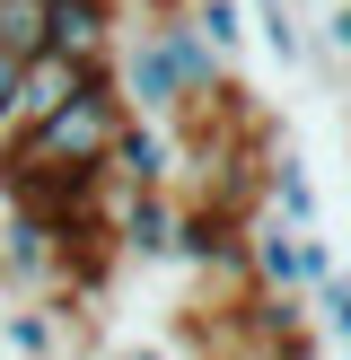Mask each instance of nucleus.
<instances>
[{
	"label": "nucleus",
	"instance_id": "nucleus-1",
	"mask_svg": "<svg viewBox=\"0 0 351 360\" xmlns=\"http://www.w3.org/2000/svg\"><path fill=\"white\" fill-rule=\"evenodd\" d=\"M123 115H132V105L114 97V70H105V79H88V88H79V97H70V105H62V115H53V123H44V132H35L18 158H0V167H27V176H44V185H70V176H105Z\"/></svg>",
	"mask_w": 351,
	"mask_h": 360
},
{
	"label": "nucleus",
	"instance_id": "nucleus-2",
	"mask_svg": "<svg viewBox=\"0 0 351 360\" xmlns=\"http://www.w3.org/2000/svg\"><path fill=\"white\" fill-rule=\"evenodd\" d=\"M114 0H53L44 9V53L53 62H70L79 79H105L114 70Z\"/></svg>",
	"mask_w": 351,
	"mask_h": 360
},
{
	"label": "nucleus",
	"instance_id": "nucleus-3",
	"mask_svg": "<svg viewBox=\"0 0 351 360\" xmlns=\"http://www.w3.org/2000/svg\"><path fill=\"white\" fill-rule=\"evenodd\" d=\"M114 97L140 105V123H167L185 105V88H176V70H167V53H158L150 27H140V44H114Z\"/></svg>",
	"mask_w": 351,
	"mask_h": 360
},
{
	"label": "nucleus",
	"instance_id": "nucleus-4",
	"mask_svg": "<svg viewBox=\"0 0 351 360\" xmlns=\"http://www.w3.org/2000/svg\"><path fill=\"white\" fill-rule=\"evenodd\" d=\"M246 273L263 281V299H290V290H307V229H290V220H263V229H246Z\"/></svg>",
	"mask_w": 351,
	"mask_h": 360
},
{
	"label": "nucleus",
	"instance_id": "nucleus-5",
	"mask_svg": "<svg viewBox=\"0 0 351 360\" xmlns=\"http://www.w3.org/2000/svg\"><path fill=\"white\" fill-rule=\"evenodd\" d=\"M167 176H176L167 132H158V123H140V115H123L114 158H105V185H123V193H167Z\"/></svg>",
	"mask_w": 351,
	"mask_h": 360
},
{
	"label": "nucleus",
	"instance_id": "nucleus-6",
	"mask_svg": "<svg viewBox=\"0 0 351 360\" xmlns=\"http://www.w3.org/2000/svg\"><path fill=\"white\" fill-rule=\"evenodd\" d=\"M105 238H114L123 255H140V264L176 255V202H167V193H123L114 185V220H105Z\"/></svg>",
	"mask_w": 351,
	"mask_h": 360
},
{
	"label": "nucleus",
	"instance_id": "nucleus-7",
	"mask_svg": "<svg viewBox=\"0 0 351 360\" xmlns=\"http://www.w3.org/2000/svg\"><path fill=\"white\" fill-rule=\"evenodd\" d=\"M150 35H158V53H167V70H176V88H185V97H211V88H220V53L185 27V9H167Z\"/></svg>",
	"mask_w": 351,
	"mask_h": 360
},
{
	"label": "nucleus",
	"instance_id": "nucleus-8",
	"mask_svg": "<svg viewBox=\"0 0 351 360\" xmlns=\"http://www.w3.org/2000/svg\"><path fill=\"white\" fill-rule=\"evenodd\" d=\"M53 238H62L53 220H35V211H18V220L0 229V264H9V281H44L53 264H62V246H53Z\"/></svg>",
	"mask_w": 351,
	"mask_h": 360
},
{
	"label": "nucleus",
	"instance_id": "nucleus-9",
	"mask_svg": "<svg viewBox=\"0 0 351 360\" xmlns=\"http://www.w3.org/2000/svg\"><path fill=\"white\" fill-rule=\"evenodd\" d=\"M176 255L185 264H237V229L211 211H176Z\"/></svg>",
	"mask_w": 351,
	"mask_h": 360
},
{
	"label": "nucleus",
	"instance_id": "nucleus-10",
	"mask_svg": "<svg viewBox=\"0 0 351 360\" xmlns=\"http://www.w3.org/2000/svg\"><path fill=\"white\" fill-rule=\"evenodd\" d=\"M0 343H9L18 360H62V316H44V308H9V316H0Z\"/></svg>",
	"mask_w": 351,
	"mask_h": 360
},
{
	"label": "nucleus",
	"instance_id": "nucleus-11",
	"mask_svg": "<svg viewBox=\"0 0 351 360\" xmlns=\"http://www.w3.org/2000/svg\"><path fill=\"white\" fill-rule=\"evenodd\" d=\"M246 27L263 35V53H272L281 70H298V62H307V35H298V18H290V0H263V9H246Z\"/></svg>",
	"mask_w": 351,
	"mask_h": 360
},
{
	"label": "nucleus",
	"instance_id": "nucleus-12",
	"mask_svg": "<svg viewBox=\"0 0 351 360\" xmlns=\"http://www.w3.org/2000/svg\"><path fill=\"white\" fill-rule=\"evenodd\" d=\"M185 27L202 35V44L220 53V62H228V53L246 44V0H193V9H185Z\"/></svg>",
	"mask_w": 351,
	"mask_h": 360
},
{
	"label": "nucleus",
	"instance_id": "nucleus-13",
	"mask_svg": "<svg viewBox=\"0 0 351 360\" xmlns=\"http://www.w3.org/2000/svg\"><path fill=\"white\" fill-rule=\"evenodd\" d=\"M272 202H281L290 229H316V185H307V158H298V150L272 158Z\"/></svg>",
	"mask_w": 351,
	"mask_h": 360
},
{
	"label": "nucleus",
	"instance_id": "nucleus-14",
	"mask_svg": "<svg viewBox=\"0 0 351 360\" xmlns=\"http://www.w3.org/2000/svg\"><path fill=\"white\" fill-rule=\"evenodd\" d=\"M0 53L9 62H35L44 53V0H0Z\"/></svg>",
	"mask_w": 351,
	"mask_h": 360
},
{
	"label": "nucleus",
	"instance_id": "nucleus-15",
	"mask_svg": "<svg viewBox=\"0 0 351 360\" xmlns=\"http://www.w3.org/2000/svg\"><path fill=\"white\" fill-rule=\"evenodd\" d=\"M316 308H325V334L351 352V273H333V281H316Z\"/></svg>",
	"mask_w": 351,
	"mask_h": 360
},
{
	"label": "nucleus",
	"instance_id": "nucleus-16",
	"mask_svg": "<svg viewBox=\"0 0 351 360\" xmlns=\"http://www.w3.org/2000/svg\"><path fill=\"white\" fill-rule=\"evenodd\" d=\"M325 44H333V53H351V0H343V9L325 18Z\"/></svg>",
	"mask_w": 351,
	"mask_h": 360
},
{
	"label": "nucleus",
	"instance_id": "nucleus-17",
	"mask_svg": "<svg viewBox=\"0 0 351 360\" xmlns=\"http://www.w3.org/2000/svg\"><path fill=\"white\" fill-rule=\"evenodd\" d=\"M114 360H167V352H158V343H123Z\"/></svg>",
	"mask_w": 351,
	"mask_h": 360
},
{
	"label": "nucleus",
	"instance_id": "nucleus-18",
	"mask_svg": "<svg viewBox=\"0 0 351 360\" xmlns=\"http://www.w3.org/2000/svg\"><path fill=\"white\" fill-rule=\"evenodd\" d=\"M9 88H18V62H9V53H0V105H9Z\"/></svg>",
	"mask_w": 351,
	"mask_h": 360
},
{
	"label": "nucleus",
	"instance_id": "nucleus-19",
	"mask_svg": "<svg viewBox=\"0 0 351 360\" xmlns=\"http://www.w3.org/2000/svg\"><path fill=\"white\" fill-rule=\"evenodd\" d=\"M0 290H18V281H9V264H0Z\"/></svg>",
	"mask_w": 351,
	"mask_h": 360
},
{
	"label": "nucleus",
	"instance_id": "nucleus-20",
	"mask_svg": "<svg viewBox=\"0 0 351 360\" xmlns=\"http://www.w3.org/2000/svg\"><path fill=\"white\" fill-rule=\"evenodd\" d=\"M44 9H53V0H44Z\"/></svg>",
	"mask_w": 351,
	"mask_h": 360
},
{
	"label": "nucleus",
	"instance_id": "nucleus-21",
	"mask_svg": "<svg viewBox=\"0 0 351 360\" xmlns=\"http://www.w3.org/2000/svg\"><path fill=\"white\" fill-rule=\"evenodd\" d=\"M62 360H70V352H62Z\"/></svg>",
	"mask_w": 351,
	"mask_h": 360
}]
</instances>
